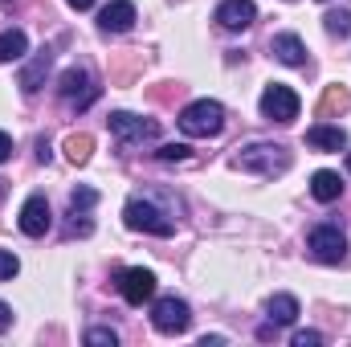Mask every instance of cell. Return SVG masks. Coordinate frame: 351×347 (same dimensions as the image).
Masks as SVG:
<instances>
[{
    "label": "cell",
    "mask_w": 351,
    "mask_h": 347,
    "mask_svg": "<svg viewBox=\"0 0 351 347\" xmlns=\"http://www.w3.org/2000/svg\"><path fill=\"white\" fill-rule=\"evenodd\" d=\"M119 290H123V298H127L131 307H143V302L156 294V274H152V270H143V265H131V270H123Z\"/></svg>",
    "instance_id": "cell-10"
},
{
    "label": "cell",
    "mask_w": 351,
    "mask_h": 347,
    "mask_svg": "<svg viewBox=\"0 0 351 347\" xmlns=\"http://www.w3.org/2000/svg\"><path fill=\"white\" fill-rule=\"evenodd\" d=\"M8 327H12V307L0 302V331H8Z\"/></svg>",
    "instance_id": "cell-27"
},
{
    "label": "cell",
    "mask_w": 351,
    "mask_h": 347,
    "mask_svg": "<svg viewBox=\"0 0 351 347\" xmlns=\"http://www.w3.org/2000/svg\"><path fill=\"white\" fill-rule=\"evenodd\" d=\"M94 200H98L94 188H74V192H70V208H74V213H78V208H90Z\"/></svg>",
    "instance_id": "cell-25"
},
{
    "label": "cell",
    "mask_w": 351,
    "mask_h": 347,
    "mask_svg": "<svg viewBox=\"0 0 351 347\" xmlns=\"http://www.w3.org/2000/svg\"><path fill=\"white\" fill-rule=\"evenodd\" d=\"M16 274H21V261H16V254L0 250V282H12Z\"/></svg>",
    "instance_id": "cell-24"
},
{
    "label": "cell",
    "mask_w": 351,
    "mask_h": 347,
    "mask_svg": "<svg viewBox=\"0 0 351 347\" xmlns=\"http://www.w3.org/2000/svg\"><path fill=\"white\" fill-rule=\"evenodd\" d=\"M323 25H327L331 37H348L351 33V8H331V12L323 16Z\"/></svg>",
    "instance_id": "cell-20"
},
{
    "label": "cell",
    "mask_w": 351,
    "mask_h": 347,
    "mask_svg": "<svg viewBox=\"0 0 351 347\" xmlns=\"http://www.w3.org/2000/svg\"><path fill=\"white\" fill-rule=\"evenodd\" d=\"M269 53H274L282 66H306V45H302V37H294V33H278V37L269 41Z\"/></svg>",
    "instance_id": "cell-14"
},
{
    "label": "cell",
    "mask_w": 351,
    "mask_h": 347,
    "mask_svg": "<svg viewBox=\"0 0 351 347\" xmlns=\"http://www.w3.org/2000/svg\"><path fill=\"white\" fill-rule=\"evenodd\" d=\"M348 168H351V156H348Z\"/></svg>",
    "instance_id": "cell-31"
},
{
    "label": "cell",
    "mask_w": 351,
    "mask_h": 347,
    "mask_svg": "<svg viewBox=\"0 0 351 347\" xmlns=\"http://www.w3.org/2000/svg\"><path fill=\"white\" fill-rule=\"evenodd\" d=\"M66 4H70V8H78V12H86V8L94 4V0H66Z\"/></svg>",
    "instance_id": "cell-29"
},
{
    "label": "cell",
    "mask_w": 351,
    "mask_h": 347,
    "mask_svg": "<svg viewBox=\"0 0 351 347\" xmlns=\"http://www.w3.org/2000/svg\"><path fill=\"white\" fill-rule=\"evenodd\" d=\"M188 323H192V315H188V302L184 298H160L156 307H152V327L160 331V335H184L188 331Z\"/></svg>",
    "instance_id": "cell-5"
},
{
    "label": "cell",
    "mask_w": 351,
    "mask_h": 347,
    "mask_svg": "<svg viewBox=\"0 0 351 347\" xmlns=\"http://www.w3.org/2000/svg\"><path fill=\"white\" fill-rule=\"evenodd\" d=\"M233 164H237L241 172L278 176V172L290 168V156H286V147H278V143H250V147H241V152L233 156Z\"/></svg>",
    "instance_id": "cell-2"
},
{
    "label": "cell",
    "mask_w": 351,
    "mask_h": 347,
    "mask_svg": "<svg viewBox=\"0 0 351 347\" xmlns=\"http://www.w3.org/2000/svg\"><path fill=\"white\" fill-rule=\"evenodd\" d=\"M188 156H192V147H188V143H164V147L156 152V160H160V164H184Z\"/></svg>",
    "instance_id": "cell-22"
},
{
    "label": "cell",
    "mask_w": 351,
    "mask_h": 347,
    "mask_svg": "<svg viewBox=\"0 0 351 347\" xmlns=\"http://www.w3.org/2000/svg\"><path fill=\"white\" fill-rule=\"evenodd\" d=\"M306 250H311V258L323 261V265H339V261L348 258V237L335 225H319V229H311Z\"/></svg>",
    "instance_id": "cell-4"
},
{
    "label": "cell",
    "mask_w": 351,
    "mask_h": 347,
    "mask_svg": "<svg viewBox=\"0 0 351 347\" xmlns=\"http://www.w3.org/2000/svg\"><path fill=\"white\" fill-rule=\"evenodd\" d=\"M339 192H343L339 172H315V180H311V196H315V200L331 204V200H339Z\"/></svg>",
    "instance_id": "cell-17"
},
{
    "label": "cell",
    "mask_w": 351,
    "mask_h": 347,
    "mask_svg": "<svg viewBox=\"0 0 351 347\" xmlns=\"http://www.w3.org/2000/svg\"><path fill=\"white\" fill-rule=\"evenodd\" d=\"M123 217H127V229H135V233H152V237H172L176 233L172 217H164V213H160L156 204H147V200H127Z\"/></svg>",
    "instance_id": "cell-3"
},
{
    "label": "cell",
    "mask_w": 351,
    "mask_h": 347,
    "mask_svg": "<svg viewBox=\"0 0 351 347\" xmlns=\"http://www.w3.org/2000/svg\"><path fill=\"white\" fill-rule=\"evenodd\" d=\"M254 16H258V4H254V0H225V4L217 8V25H221V29H229V33L250 29V25H254Z\"/></svg>",
    "instance_id": "cell-11"
},
{
    "label": "cell",
    "mask_w": 351,
    "mask_h": 347,
    "mask_svg": "<svg viewBox=\"0 0 351 347\" xmlns=\"http://www.w3.org/2000/svg\"><path fill=\"white\" fill-rule=\"evenodd\" d=\"M180 131L192 135V139H213L225 131V106L213 102V98H196L180 110Z\"/></svg>",
    "instance_id": "cell-1"
},
{
    "label": "cell",
    "mask_w": 351,
    "mask_h": 347,
    "mask_svg": "<svg viewBox=\"0 0 351 347\" xmlns=\"http://www.w3.org/2000/svg\"><path fill=\"white\" fill-rule=\"evenodd\" d=\"M58 90H62V98L70 102V110H86L90 102L98 98V86H90V74L86 70H78V66L62 74V86Z\"/></svg>",
    "instance_id": "cell-8"
},
{
    "label": "cell",
    "mask_w": 351,
    "mask_h": 347,
    "mask_svg": "<svg viewBox=\"0 0 351 347\" xmlns=\"http://www.w3.org/2000/svg\"><path fill=\"white\" fill-rule=\"evenodd\" d=\"M106 123H110V135L123 139V143H143V139H156V135H160L156 119H139V115H131V110H114Z\"/></svg>",
    "instance_id": "cell-6"
},
{
    "label": "cell",
    "mask_w": 351,
    "mask_h": 347,
    "mask_svg": "<svg viewBox=\"0 0 351 347\" xmlns=\"http://www.w3.org/2000/svg\"><path fill=\"white\" fill-rule=\"evenodd\" d=\"M262 115L269 119V123H290V119H298V94H294L290 86H282V82L265 86Z\"/></svg>",
    "instance_id": "cell-7"
},
{
    "label": "cell",
    "mask_w": 351,
    "mask_h": 347,
    "mask_svg": "<svg viewBox=\"0 0 351 347\" xmlns=\"http://www.w3.org/2000/svg\"><path fill=\"white\" fill-rule=\"evenodd\" d=\"M319 344H323L319 331H298V335H294V347H319Z\"/></svg>",
    "instance_id": "cell-26"
},
{
    "label": "cell",
    "mask_w": 351,
    "mask_h": 347,
    "mask_svg": "<svg viewBox=\"0 0 351 347\" xmlns=\"http://www.w3.org/2000/svg\"><path fill=\"white\" fill-rule=\"evenodd\" d=\"M8 156H12V139H8V135H4V131H0V164H4V160H8Z\"/></svg>",
    "instance_id": "cell-28"
},
{
    "label": "cell",
    "mask_w": 351,
    "mask_h": 347,
    "mask_svg": "<svg viewBox=\"0 0 351 347\" xmlns=\"http://www.w3.org/2000/svg\"><path fill=\"white\" fill-rule=\"evenodd\" d=\"M98 25H102L106 33H127V29L135 25V4H131V0H110V4L98 12Z\"/></svg>",
    "instance_id": "cell-13"
},
{
    "label": "cell",
    "mask_w": 351,
    "mask_h": 347,
    "mask_svg": "<svg viewBox=\"0 0 351 347\" xmlns=\"http://www.w3.org/2000/svg\"><path fill=\"white\" fill-rule=\"evenodd\" d=\"M21 233L25 237H45L49 233V225H53V213H49V200L45 196H29L25 200V208H21Z\"/></svg>",
    "instance_id": "cell-9"
},
{
    "label": "cell",
    "mask_w": 351,
    "mask_h": 347,
    "mask_svg": "<svg viewBox=\"0 0 351 347\" xmlns=\"http://www.w3.org/2000/svg\"><path fill=\"white\" fill-rule=\"evenodd\" d=\"M306 143L319 147V152H343V147H348V131H343V127H323V123H319V127L306 131Z\"/></svg>",
    "instance_id": "cell-15"
},
{
    "label": "cell",
    "mask_w": 351,
    "mask_h": 347,
    "mask_svg": "<svg viewBox=\"0 0 351 347\" xmlns=\"http://www.w3.org/2000/svg\"><path fill=\"white\" fill-rule=\"evenodd\" d=\"M25 53H29V37L21 29H4L0 33V66L4 62H21Z\"/></svg>",
    "instance_id": "cell-18"
},
{
    "label": "cell",
    "mask_w": 351,
    "mask_h": 347,
    "mask_svg": "<svg viewBox=\"0 0 351 347\" xmlns=\"http://www.w3.org/2000/svg\"><path fill=\"white\" fill-rule=\"evenodd\" d=\"M265 311H269L274 327H290V323L298 319V298H290V294H274V298L265 302Z\"/></svg>",
    "instance_id": "cell-16"
},
{
    "label": "cell",
    "mask_w": 351,
    "mask_h": 347,
    "mask_svg": "<svg viewBox=\"0 0 351 347\" xmlns=\"http://www.w3.org/2000/svg\"><path fill=\"white\" fill-rule=\"evenodd\" d=\"M343 110H348V90L327 86L323 90V102H319V115H323V119H335V115H343Z\"/></svg>",
    "instance_id": "cell-19"
},
{
    "label": "cell",
    "mask_w": 351,
    "mask_h": 347,
    "mask_svg": "<svg viewBox=\"0 0 351 347\" xmlns=\"http://www.w3.org/2000/svg\"><path fill=\"white\" fill-rule=\"evenodd\" d=\"M49 66H53V49H37V53H33V62L21 70V82H16V86L25 90V94H37V90L45 86Z\"/></svg>",
    "instance_id": "cell-12"
},
{
    "label": "cell",
    "mask_w": 351,
    "mask_h": 347,
    "mask_svg": "<svg viewBox=\"0 0 351 347\" xmlns=\"http://www.w3.org/2000/svg\"><path fill=\"white\" fill-rule=\"evenodd\" d=\"M90 152H94V139H90V135H70V139H66V156H70L74 164H86Z\"/></svg>",
    "instance_id": "cell-21"
},
{
    "label": "cell",
    "mask_w": 351,
    "mask_h": 347,
    "mask_svg": "<svg viewBox=\"0 0 351 347\" xmlns=\"http://www.w3.org/2000/svg\"><path fill=\"white\" fill-rule=\"evenodd\" d=\"M0 4H12V0H0Z\"/></svg>",
    "instance_id": "cell-30"
},
{
    "label": "cell",
    "mask_w": 351,
    "mask_h": 347,
    "mask_svg": "<svg viewBox=\"0 0 351 347\" xmlns=\"http://www.w3.org/2000/svg\"><path fill=\"white\" fill-rule=\"evenodd\" d=\"M86 344L90 347H114L119 344V335H114L110 327H94V331H86Z\"/></svg>",
    "instance_id": "cell-23"
}]
</instances>
